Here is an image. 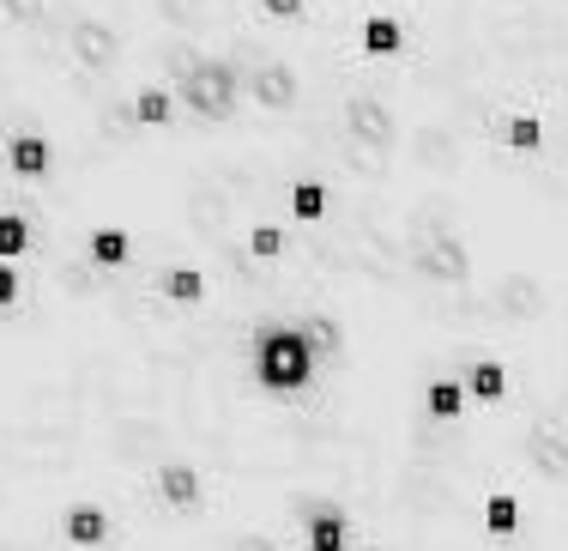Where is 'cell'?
Here are the masks:
<instances>
[{
    "label": "cell",
    "mask_w": 568,
    "mask_h": 551,
    "mask_svg": "<svg viewBox=\"0 0 568 551\" xmlns=\"http://www.w3.org/2000/svg\"><path fill=\"white\" fill-rule=\"evenodd\" d=\"M357 19H363L357 0H315V12L303 19L308 61H315V91H327L333 103L345 98V56H351V37H357ZM303 91H308V79H303ZM212 133H219V128H212ZM212 133H206V140H212ZM200 152H206V146H200ZM194 158H187V164H194ZM182 170H175V177H182ZM321 177H327V188H333V212H345V219L357 224V267H363V249H369V158L345 140V128L333 133ZM133 224H140V219H133ZM219 249H212V254H219ZM357 267H351V279H357ZM351 279H345V285H351ZM339 321H345L351 345H345L339 364H321V370H345L351 382H357V394H363V419H369L363 479H357V491L345 497V509L357 515V533H363L369 521H382L387 497L399 491L405 467H412V454H417V430H424L417 394H424V382H429V364L417 358L412 328L399 321V309L387 303L382 291L351 298L339 309ZM266 503H273V497H266ZM212 515H219V521H206V515H200V521H175L158 503H140V509H128L121 551H200L206 540H219V528H224V509H212ZM284 515H291V509H284ZM291 533H296V515H291Z\"/></svg>",
    "instance_id": "obj_1"
},
{
    "label": "cell",
    "mask_w": 568,
    "mask_h": 551,
    "mask_svg": "<svg viewBox=\"0 0 568 551\" xmlns=\"http://www.w3.org/2000/svg\"><path fill=\"white\" fill-rule=\"evenodd\" d=\"M248 382L266 400H308L321 382V358L308 352L296 321H261L248 340Z\"/></svg>",
    "instance_id": "obj_2"
},
{
    "label": "cell",
    "mask_w": 568,
    "mask_h": 551,
    "mask_svg": "<svg viewBox=\"0 0 568 551\" xmlns=\"http://www.w3.org/2000/svg\"><path fill=\"white\" fill-rule=\"evenodd\" d=\"M242 98H248V110H261V116H291V110H303V67L291 61V49L278 43L273 56L248 61Z\"/></svg>",
    "instance_id": "obj_3"
},
{
    "label": "cell",
    "mask_w": 568,
    "mask_h": 551,
    "mask_svg": "<svg viewBox=\"0 0 568 551\" xmlns=\"http://www.w3.org/2000/svg\"><path fill=\"white\" fill-rule=\"evenodd\" d=\"M357 515L339 497H303L296 509V551H357Z\"/></svg>",
    "instance_id": "obj_4"
},
{
    "label": "cell",
    "mask_w": 568,
    "mask_h": 551,
    "mask_svg": "<svg viewBox=\"0 0 568 551\" xmlns=\"http://www.w3.org/2000/svg\"><path fill=\"white\" fill-rule=\"evenodd\" d=\"M145 485H152L158 509L175 515V521H200V515H206V503H212V485H206V473H200L194 461H158Z\"/></svg>",
    "instance_id": "obj_5"
},
{
    "label": "cell",
    "mask_w": 568,
    "mask_h": 551,
    "mask_svg": "<svg viewBox=\"0 0 568 551\" xmlns=\"http://www.w3.org/2000/svg\"><path fill=\"white\" fill-rule=\"evenodd\" d=\"M55 533H61V545H67V551H110V545L121 540L115 515H110L103 503H91V497H79V503H67V509H61Z\"/></svg>",
    "instance_id": "obj_6"
},
{
    "label": "cell",
    "mask_w": 568,
    "mask_h": 551,
    "mask_svg": "<svg viewBox=\"0 0 568 551\" xmlns=\"http://www.w3.org/2000/svg\"><path fill=\"white\" fill-rule=\"evenodd\" d=\"M7 177L19 188H43L55 177V140L43 128H12L7 133Z\"/></svg>",
    "instance_id": "obj_7"
},
{
    "label": "cell",
    "mask_w": 568,
    "mask_h": 551,
    "mask_svg": "<svg viewBox=\"0 0 568 551\" xmlns=\"http://www.w3.org/2000/svg\"><path fill=\"white\" fill-rule=\"evenodd\" d=\"M351 49H357V61H375V67H394L405 61V49H412V37H405V19L399 12H363L357 19V37H351Z\"/></svg>",
    "instance_id": "obj_8"
},
{
    "label": "cell",
    "mask_w": 568,
    "mask_h": 551,
    "mask_svg": "<svg viewBox=\"0 0 568 551\" xmlns=\"http://www.w3.org/2000/svg\"><path fill=\"white\" fill-rule=\"evenodd\" d=\"M85 261L98 267V273H128V267L140 261V231L121 224V219L91 224V231H85Z\"/></svg>",
    "instance_id": "obj_9"
},
{
    "label": "cell",
    "mask_w": 568,
    "mask_h": 551,
    "mask_svg": "<svg viewBox=\"0 0 568 551\" xmlns=\"http://www.w3.org/2000/svg\"><path fill=\"white\" fill-rule=\"evenodd\" d=\"M158 298L170 309H206L212 303V273L200 261H170L164 273H158Z\"/></svg>",
    "instance_id": "obj_10"
},
{
    "label": "cell",
    "mask_w": 568,
    "mask_h": 551,
    "mask_svg": "<svg viewBox=\"0 0 568 551\" xmlns=\"http://www.w3.org/2000/svg\"><path fill=\"white\" fill-rule=\"evenodd\" d=\"M496 146L508 158H545L550 152V122L538 110H508L503 128H496Z\"/></svg>",
    "instance_id": "obj_11"
},
{
    "label": "cell",
    "mask_w": 568,
    "mask_h": 551,
    "mask_svg": "<svg viewBox=\"0 0 568 551\" xmlns=\"http://www.w3.org/2000/svg\"><path fill=\"white\" fill-rule=\"evenodd\" d=\"M459 382H466V400H471V412H496L508 400V364L503 358H471L466 370H459Z\"/></svg>",
    "instance_id": "obj_12"
},
{
    "label": "cell",
    "mask_w": 568,
    "mask_h": 551,
    "mask_svg": "<svg viewBox=\"0 0 568 551\" xmlns=\"http://www.w3.org/2000/svg\"><path fill=\"white\" fill-rule=\"evenodd\" d=\"M128 110H133V122H140L145 133H164V128L182 122V103H175V91L164 86V79H140Z\"/></svg>",
    "instance_id": "obj_13"
},
{
    "label": "cell",
    "mask_w": 568,
    "mask_h": 551,
    "mask_svg": "<svg viewBox=\"0 0 568 551\" xmlns=\"http://www.w3.org/2000/svg\"><path fill=\"white\" fill-rule=\"evenodd\" d=\"M284 212H291L296 231H315V224H327V212H333L327 177H296L291 188H284Z\"/></svg>",
    "instance_id": "obj_14"
},
{
    "label": "cell",
    "mask_w": 568,
    "mask_h": 551,
    "mask_svg": "<svg viewBox=\"0 0 568 551\" xmlns=\"http://www.w3.org/2000/svg\"><path fill=\"white\" fill-rule=\"evenodd\" d=\"M417 412H424L429 424H459V419L471 412L466 382H459V375H429L424 394H417Z\"/></svg>",
    "instance_id": "obj_15"
},
{
    "label": "cell",
    "mask_w": 568,
    "mask_h": 551,
    "mask_svg": "<svg viewBox=\"0 0 568 551\" xmlns=\"http://www.w3.org/2000/svg\"><path fill=\"white\" fill-rule=\"evenodd\" d=\"M520 521H526L520 491H484V503H478V528H484V540L508 545L514 533H520Z\"/></svg>",
    "instance_id": "obj_16"
},
{
    "label": "cell",
    "mask_w": 568,
    "mask_h": 551,
    "mask_svg": "<svg viewBox=\"0 0 568 551\" xmlns=\"http://www.w3.org/2000/svg\"><path fill=\"white\" fill-rule=\"evenodd\" d=\"M296 328H303V340H308V352L321 358V364H339L345 358V345H351V333H345V321L333 315V309H308L303 321H296Z\"/></svg>",
    "instance_id": "obj_17"
},
{
    "label": "cell",
    "mask_w": 568,
    "mask_h": 551,
    "mask_svg": "<svg viewBox=\"0 0 568 551\" xmlns=\"http://www.w3.org/2000/svg\"><path fill=\"white\" fill-rule=\"evenodd\" d=\"M242 254H248L254 267H278L284 254H291V224H278V219L248 224V237H242Z\"/></svg>",
    "instance_id": "obj_18"
},
{
    "label": "cell",
    "mask_w": 568,
    "mask_h": 551,
    "mask_svg": "<svg viewBox=\"0 0 568 551\" xmlns=\"http://www.w3.org/2000/svg\"><path fill=\"white\" fill-rule=\"evenodd\" d=\"M24 254H31V219H24V207H7L0 212V261L24 267Z\"/></svg>",
    "instance_id": "obj_19"
},
{
    "label": "cell",
    "mask_w": 568,
    "mask_h": 551,
    "mask_svg": "<svg viewBox=\"0 0 568 551\" xmlns=\"http://www.w3.org/2000/svg\"><path fill=\"white\" fill-rule=\"evenodd\" d=\"M308 12H315V0H254V19L273 24V31H296Z\"/></svg>",
    "instance_id": "obj_20"
},
{
    "label": "cell",
    "mask_w": 568,
    "mask_h": 551,
    "mask_svg": "<svg viewBox=\"0 0 568 551\" xmlns=\"http://www.w3.org/2000/svg\"><path fill=\"white\" fill-rule=\"evenodd\" d=\"M19 303H24V267H7V261H0V315H12Z\"/></svg>",
    "instance_id": "obj_21"
},
{
    "label": "cell",
    "mask_w": 568,
    "mask_h": 551,
    "mask_svg": "<svg viewBox=\"0 0 568 551\" xmlns=\"http://www.w3.org/2000/svg\"><path fill=\"white\" fill-rule=\"evenodd\" d=\"M520 7H532V0H520ZM520 19H526V12H520ZM514 61H520V24H514ZM514 98H520V73H514ZM520 200H526V164H520ZM526 237V231H520ZM545 352H550V328H545ZM550 358H557V352H550ZM562 370V364H557Z\"/></svg>",
    "instance_id": "obj_22"
},
{
    "label": "cell",
    "mask_w": 568,
    "mask_h": 551,
    "mask_svg": "<svg viewBox=\"0 0 568 551\" xmlns=\"http://www.w3.org/2000/svg\"><path fill=\"white\" fill-rule=\"evenodd\" d=\"M562 419H568V388H562Z\"/></svg>",
    "instance_id": "obj_23"
}]
</instances>
